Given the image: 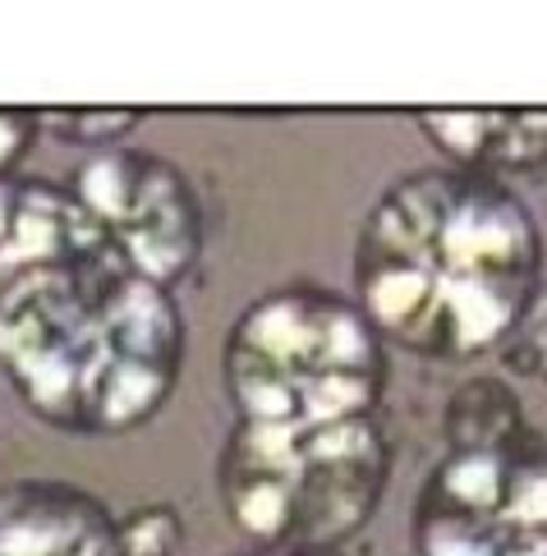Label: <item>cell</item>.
Instances as JSON below:
<instances>
[{
    "instance_id": "obj_12",
    "label": "cell",
    "mask_w": 547,
    "mask_h": 556,
    "mask_svg": "<svg viewBox=\"0 0 547 556\" xmlns=\"http://www.w3.org/2000/svg\"><path fill=\"white\" fill-rule=\"evenodd\" d=\"M42 134V111H0V180H10L14 166L33 152Z\"/></svg>"
},
{
    "instance_id": "obj_1",
    "label": "cell",
    "mask_w": 547,
    "mask_h": 556,
    "mask_svg": "<svg viewBox=\"0 0 547 556\" xmlns=\"http://www.w3.org/2000/svg\"><path fill=\"white\" fill-rule=\"evenodd\" d=\"M543 290V230L493 175L409 170L368 207L355 244V304L415 359L465 364L506 350Z\"/></svg>"
},
{
    "instance_id": "obj_2",
    "label": "cell",
    "mask_w": 547,
    "mask_h": 556,
    "mask_svg": "<svg viewBox=\"0 0 547 556\" xmlns=\"http://www.w3.org/2000/svg\"><path fill=\"white\" fill-rule=\"evenodd\" d=\"M185 364L175 294L106 240L0 271V368L42 424L120 437L166 409Z\"/></svg>"
},
{
    "instance_id": "obj_8",
    "label": "cell",
    "mask_w": 547,
    "mask_h": 556,
    "mask_svg": "<svg viewBox=\"0 0 547 556\" xmlns=\"http://www.w3.org/2000/svg\"><path fill=\"white\" fill-rule=\"evenodd\" d=\"M419 129L428 134L446 166L479 170L506 180L516 170H534L547 162V111H419Z\"/></svg>"
},
{
    "instance_id": "obj_6",
    "label": "cell",
    "mask_w": 547,
    "mask_h": 556,
    "mask_svg": "<svg viewBox=\"0 0 547 556\" xmlns=\"http://www.w3.org/2000/svg\"><path fill=\"white\" fill-rule=\"evenodd\" d=\"M520 446L451 451L433 469V479L423 483L419 510H415L419 556H506V547L516 539L511 460Z\"/></svg>"
},
{
    "instance_id": "obj_3",
    "label": "cell",
    "mask_w": 547,
    "mask_h": 556,
    "mask_svg": "<svg viewBox=\"0 0 547 556\" xmlns=\"http://www.w3.org/2000/svg\"><path fill=\"white\" fill-rule=\"evenodd\" d=\"M221 372L240 424L373 419L386 387V345L349 294L290 281L244 304Z\"/></svg>"
},
{
    "instance_id": "obj_7",
    "label": "cell",
    "mask_w": 547,
    "mask_h": 556,
    "mask_svg": "<svg viewBox=\"0 0 547 556\" xmlns=\"http://www.w3.org/2000/svg\"><path fill=\"white\" fill-rule=\"evenodd\" d=\"M0 556H125L120 520L84 488L18 479L0 488Z\"/></svg>"
},
{
    "instance_id": "obj_9",
    "label": "cell",
    "mask_w": 547,
    "mask_h": 556,
    "mask_svg": "<svg viewBox=\"0 0 547 556\" xmlns=\"http://www.w3.org/2000/svg\"><path fill=\"white\" fill-rule=\"evenodd\" d=\"M446 437H451V451H511L530 437V428H524L516 391L501 377H474L446 409Z\"/></svg>"
},
{
    "instance_id": "obj_13",
    "label": "cell",
    "mask_w": 547,
    "mask_h": 556,
    "mask_svg": "<svg viewBox=\"0 0 547 556\" xmlns=\"http://www.w3.org/2000/svg\"><path fill=\"white\" fill-rule=\"evenodd\" d=\"M281 556H341L331 547H281Z\"/></svg>"
},
{
    "instance_id": "obj_4",
    "label": "cell",
    "mask_w": 547,
    "mask_h": 556,
    "mask_svg": "<svg viewBox=\"0 0 547 556\" xmlns=\"http://www.w3.org/2000/svg\"><path fill=\"white\" fill-rule=\"evenodd\" d=\"M386 483L391 442L373 419L234 424L217 460L221 506L253 547L341 552L378 515Z\"/></svg>"
},
{
    "instance_id": "obj_5",
    "label": "cell",
    "mask_w": 547,
    "mask_h": 556,
    "mask_svg": "<svg viewBox=\"0 0 547 556\" xmlns=\"http://www.w3.org/2000/svg\"><path fill=\"white\" fill-rule=\"evenodd\" d=\"M120 263L156 286H175L199 263L203 216L180 166L139 148L92 152L65 185Z\"/></svg>"
},
{
    "instance_id": "obj_10",
    "label": "cell",
    "mask_w": 547,
    "mask_h": 556,
    "mask_svg": "<svg viewBox=\"0 0 547 556\" xmlns=\"http://www.w3.org/2000/svg\"><path fill=\"white\" fill-rule=\"evenodd\" d=\"M143 121H148L143 111H42V129L55 143L92 148V152L125 148V138Z\"/></svg>"
},
{
    "instance_id": "obj_14",
    "label": "cell",
    "mask_w": 547,
    "mask_h": 556,
    "mask_svg": "<svg viewBox=\"0 0 547 556\" xmlns=\"http://www.w3.org/2000/svg\"><path fill=\"white\" fill-rule=\"evenodd\" d=\"M244 556H281V547H253V552H244Z\"/></svg>"
},
{
    "instance_id": "obj_11",
    "label": "cell",
    "mask_w": 547,
    "mask_h": 556,
    "mask_svg": "<svg viewBox=\"0 0 547 556\" xmlns=\"http://www.w3.org/2000/svg\"><path fill=\"white\" fill-rule=\"evenodd\" d=\"M180 543H185V520L170 502L139 506L120 520V552L125 556H175Z\"/></svg>"
}]
</instances>
